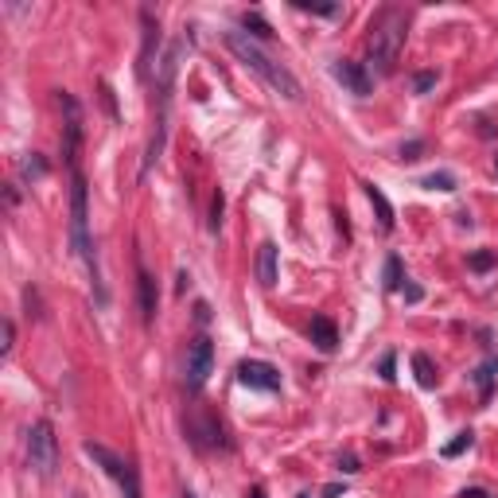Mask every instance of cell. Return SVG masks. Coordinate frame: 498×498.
<instances>
[{"label": "cell", "mask_w": 498, "mask_h": 498, "mask_svg": "<svg viewBox=\"0 0 498 498\" xmlns=\"http://www.w3.org/2000/svg\"><path fill=\"white\" fill-rule=\"evenodd\" d=\"M405 35H409V20H405V12L401 8L381 4V8L370 16L366 51H370V63L378 67V74H393L397 55H401V47H405Z\"/></svg>", "instance_id": "6da1fadb"}, {"label": "cell", "mask_w": 498, "mask_h": 498, "mask_svg": "<svg viewBox=\"0 0 498 498\" xmlns=\"http://www.w3.org/2000/svg\"><path fill=\"white\" fill-rule=\"evenodd\" d=\"M70 242H74V254L82 257L94 284V296L98 304H106V284H101V269H98V254H94V242H90V210H86V176L78 167L70 172Z\"/></svg>", "instance_id": "7a4b0ae2"}, {"label": "cell", "mask_w": 498, "mask_h": 498, "mask_svg": "<svg viewBox=\"0 0 498 498\" xmlns=\"http://www.w3.org/2000/svg\"><path fill=\"white\" fill-rule=\"evenodd\" d=\"M226 47L238 55V63H245L254 74H261V78L269 82V86L281 94V98H288V101H300V98H304V90H300V82H296L292 70L281 67L276 59H269V55L257 47V40H249L245 31H226Z\"/></svg>", "instance_id": "3957f363"}, {"label": "cell", "mask_w": 498, "mask_h": 498, "mask_svg": "<svg viewBox=\"0 0 498 498\" xmlns=\"http://www.w3.org/2000/svg\"><path fill=\"white\" fill-rule=\"evenodd\" d=\"M28 463L40 479H51L59 467V440H55L51 420H35L28 429Z\"/></svg>", "instance_id": "277c9868"}, {"label": "cell", "mask_w": 498, "mask_h": 498, "mask_svg": "<svg viewBox=\"0 0 498 498\" xmlns=\"http://www.w3.org/2000/svg\"><path fill=\"white\" fill-rule=\"evenodd\" d=\"M82 451H86V456L94 459V463H98V467L106 471L113 483H117L125 498H140V479H137V467H133L128 459L113 456L109 448H101V444H94V440H86V444H82Z\"/></svg>", "instance_id": "5b68a950"}, {"label": "cell", "mask_w": 498, "mask_h": 498, "mask_svg": "<svg viewBox=\"0 0 498 498\" xmlns=\"http://www.w3.org/2000/svg\"><path fill=\"white\" fill-rule=\"evenodd\" d=\"M55 101H59V109H63V160H67L70 172H74V167H78V148H82V109L67 90H59Z\"/></svg>", "instance_id": "8992f818"}, {"label": "cell", "mask_w": 498, "mask_h": 498, "mask_svg": "<svg viewBox=\"0 0 498 498\" xmlns=\"http://www.w3.org/2000/svg\"><path fill=\"white\" fill-rule=\"evenodd\" d=\"M210 370H215V342L206 339V335H199V339L187 347L183 385H187V390H203L206 378H210Z\"/></svg>", "instance_id": "52a82bcc"}, {"label": "cell", "mask_w": 498, "mask_h": 498, "mask_svg": "<svg viewBox=\"0 0 498 498\" xmlns=\"http://www.w3.org/2000/svg\"><path fill=\"white\" fill-rule=\"evenodd\" d=\"M331 74H335V82H342V86L351 90L354 98H370V94H374V78H370V70L362 67V63L335 59L331 63Z\"/></svg>", "instance_id": "ba28073f"}, {"label": "cell", "mask_w": 498, "mask_h": 498, "mask_svg": "<svg viewBox=\"0 0 498 498\" xmlns=\"http://www.w3.org/2000/svg\"><path fill=\"white\" fill-rule=\"evenodd\" d=\"M140 28H144V43H140L137 74L148 82V78H152V63H156V51H160V20L152 16V8H140Z\"/></svg>", "instance_id": "9c48e42d"}, {"label": "cell", "mask_w": 498, "mask_h": 498, "mask_svg": "<svg viewBox=\"0 0 498 498\" xmlns=\"http://www.w3.org/2000/svg\"><path fill=\"white\" fill-rule=\"evenodd\" d=\"M238 381H242V385H249V390L276 393V390H281V370H276V366H269V362L249 358V362H242V366H238Z\"/></svg>", "instance_id": "30bf717a"}, {"label": "cell", "mask_w": 498, "mask_h": 498, "mask_svg": "<svg viewBox=\"0 0 498 498\" xmlns=\"http://www.w3.org/2000/svg\"><path fill=\"white\" fill-rule=\"evenodd\" d=\"M257 281H261V288H273L281 281V249L273 242H261V249H257Z\"/></svg>", "instance_id": "8fae6325"}, {"label": "cell", "mask_w": 498, "mask_h": 498, "mask_svg": "<svg viewBox=\"0 0 498 498\" xmlns=\"http://www.w3.org/2000/svg\"><path fill=\"white\" fill-rule=\"evenodd\" d=\"M137 296H140V319L152 323V319H156V304H160V296H156V281H152V273H148L144 265L137 269Z\"/></svg>", "instance_id": "7c38bea8"}, {"label": "cell", "mask_w": 498, "mask_h": 498, "mask_svg": "<svg viewBox=\"0 0 498 498\" xmlns=\"http://www.w3.org/2000/svg\"><path fill=\"white\" fill-rule=\"evenodd\" d=\"M308 335H312V342H315V351L319 354H331L335 347H339V331H335V323L327 319V315H312Z\"/></svg>", "instance_id": "4fadbf2b"}, {"label": "cell", "mask_w": 498, "mask_h": 498, "mask_svg": "<svg viewBox=\"0 0 498 498\" xmlns=\"http://www.w3.org/2000/svg\"><path fill=\"white\" fill-rule=\"evenodd\" d=\"M366 199H370V206L378 210V226H381V234H390L393 230V206H390V199H385V191H381L378 183H366Z\"/></svg>", "instance_id": "5bb4252c"}, {"label": "cell", "mask_w": 498, "mask_h": 498, "mask_svg": "<svg viewBox=\"0 0 498 498\" xmlns=\"http://www.w3.org/2000/svg\"><path fill=\"white\" fill-rule=\"evenodd\" d=\"M43 176H47V160H43L40 152H31V156L20 160V179L24 183H40Z\"/></svg>", "instance_id": "9a60e30c"}, {"label": "cell", "mask_w": 498, "mask_h": 498, "mask_svg": "<svg viewBox=\"0 0 498 498\" xmlns=\"http://www.w3.org/2000/svg\"><path fill=\"white\" fill-rule=\"evenodd\" d=\"M242 28H245L249 40H273V28L265 24L261 12H242Z\"/></svg>", "instance_id": "2e32d148"}, {"label": "cell", "mask_w": 498, "mask_h": 498, "mask_svg": "<svg viewBox=\"0 0 498 498\" xmlns=\"http://www.w3.org/2000/svg\"><path fill=\"white\" fill-rule=\"evenodd\" d=\"M495 378H498V358H487L475 370V385H479V397H483V401H487L490 390H495Z\"/></svg>", "instance_id": "e0dca14e"}, {"label": "cell", "mask_w": 498, "mask_h": 498, "mask_svg": "<svg viewBox=\"0 0 498 498\" xmlns=\"http://www.w3.org/2000/svg\"><path fill=\"white\" fill-rule=\"evenodd\" d=\"M413 370H417V381L424 385V390H432V385H436V370H432V358H429V354H413Z\"/></svg>", "instance_id": "ac0fdd59"}, {"label": "cell", "mask_w": 498, "mask_h": 498, "mask_svg": "<svg viewBox=\"0 0 498 498\" xmlns=\"http://www.w3.org/2000/svg\"><path fill=\"white\" fill-rule=\"evenodd\" d=\"M471 444H475V432H471V429H467V432H456V440H448L440 456H444V459H456V456H463V451H467Z\"/></svg>", "instance_id": "d6986e66"}, {"label": "cell", "mask_w": 498, "mask_h": 498, "mask_svg": "<svg viewBox=\"0 0 498 498\" xmlns=\"http://www.w3.org/2000/svg\"><path fill=\"white\" fill-rule=\"evenodd\" d=\"M498 265V254H490V249H475V254L467 257V269L471 273H490Z\"/></svg>", "instance_id": "ffe728a7"}, {"label": "cell", "mask_w": 498, "mask_h": 498, "mask_svg": "<svg viewBox=\"0 0 498 498\" xmlns=\"http://www.w3.org/2000/svg\"><path fill=\"white\" fill-rule=\"evenodd\" d=\"M420 187H429V191H456V176L451 172H432V176L420 179Z\"/></svg>", "instance_id": "44dd1931"}, {"label": "cell", "mask_w": 498, "mask_h": 498, "mask_svg": "<svg viewBox=\"0 0 498 498\" xmlns=\"http://www.w3.org/2000/svg\"><path fill=\"white\" fill-rule=\"evenodd\" d=\"M401 284H405V273H401V257H385V288L397 292Z\"/></svg>", "instance_id": "7402d4cb"}, {"label": "cell", "mask_w": 498, "mask_h": 498, "mask_svg": "<svg viewBox=\"0 0 498 498\" xmlns=\"http://www.w3.org/2000/svg\"><path fill=\"white\" fill-rule=\"evenodd\" d=\"M436 86V70H417L413 74V94H429Z\"/></svg>", "instance_id": "603a6c76"}, {"label": "cell", "mask_w": 498, "mask_h": 498, "mask_svg": "<svg viewBox=\"0 0 498 498\" xmlns=\"http://www.w3.org/2000/svg\"><path fill=\"white\" fill-rule=\"evenodd\" d=\"M300 12H315V16H339V4H308V0H296Z\"/></svg>", "instance_id": "cb8c5ba5"}, {"label": "cell", "mask_w": 498, "mask_h": 498, "mask_svg": "<svg viewBox=\"0 0 498 498\" xmlns=\"http://www.w3.org/2000/svg\"><path fill=\"white\" fill-rule=\"evenodd\" d=\"M222 210H226V199H222V191H215V199H210V230L222 226Z\"/></svg>", "instance_id": "d4e9b609"}, {"label": "cell", "mask_w": 498, "mask_h": 498, "mask_svg": "<svg viewBox=\"0 0 498 498\" xmlns=\"http://www.w3.org/2000/svg\"><path fill=\"white\" fill-rule=\"evenodd\" d=\"M420 152H424V140H409V144H401V160H420Z\"/></svg>", "instance_id": "484cf974"}, {"label": "cell", "mask_w": 498, "mask_h": 498, "mask_svg": "<svg viewBox=\"0 0 498 498\" xmlns=\"http://www.w3.org/2000/svg\"><path fill=\"white\" fill-rule=\"evenodd\" d=\"M12 347H16V323L4 319V354H12Z\"/></svg>", "instance_id": "4316f807"}, {"label": "cell", "mask_w": 498, "mask_h": 498, "mask_svg": "<svg viewBox=\"0 0 498 498\" xmlns=\"http://www.w3.org/2000/svg\"><path fill=\"white\" fill-rule=\"evenodd\" d=\"M339 471H342V475H358L362 467H358V459H354V456H342L339 459Z\"/></svg>", "instance_id": "83f0119b"}, {"label": "cell", "mask_w": 498, "mask_h": 498, "mask_svg": "<svg viewBox=\"0 0 498 498\" xmlns=\"http://www.w3.org/2000/svg\"><path fill=\"white\" fill-rule=\"evenodd\" d=\"M405 300L420 304V300H424V288H420V284H405Z\"/></svg>", "instance_id": "f1b7e54d"}, {"label": "cell", "mask_w": 498, "mask_h": 498, "mask_svg": "<svg viewBox=\"0 0 498 498\" xmlns=\"http://www.w3.org/2000/svg\"><path fill=\"white\" fill-rule=\"evenodd\" d=\"M397 378V374H393V354H385V358H381V381H393Z\"/></svg>", "instance_id": "f546056e"}, {"label": "cell", "mask_w": 498, "mask_h": 498, "mask_svg": "<svg viewBox=\"0 0 498 498\" xmlns=\"http://www.w3.org/2000/svg\"><path fill=\"white\" fill-rule=\"evenodd\" d=\"M459 498H498V495H487V490H479V487H467V490H459Z\"/></svg>", "instance_id": "4dcf8cb0"}, {"label": "cell", "mask_w": 498, "mask_h": 498, "mask_svg": "<svg viewBox=\"0 0 498 498\" xmlns=\"http://www.w3.org/2000/svg\"><path fill=\"white\" fill-rule=\"evenodd\" d=\"M195 319L199 323H210V308H206V304H195Z\"/></svg>", "instance_id": "1f68e13d"}, {"label": "cell", "mask_w": 498, "mask_h": 498, "mask_svg": "<svg viewBox=\"0 0 498 498\" xmlns=\"http://www.w3.org/2000/svg\"><path fill=\"white\" fill-rule=\"evenodd\" d=\"M342 495V487H327V490H323V498H339Z\"/></svg>", "instance_id": "d6a6232c"}, {"label": "cell", "mask_w": 498, "mask_h": 498, "mask_svg": "<svg viewBox=\"0 0 498 498\" xmlns=\"http://www.w3.org/2000/svg\"><path fill=\"white\" fill-rule=\"evenodd\" d=\"M249 498H265V490H257V487H254V490H249Z\"/></svg>", "instance_id": "836d02e7"}, {"label": "cell", "mask_w": 498, "mask_h": 498, "mask_svg": "<svg viewBox=\"0 0 498 498\" xmlns=\"http://www.w3.org/2000/svg\"><path fill=\"white\" fill-rule=\"evenodd\" d=\"M183 498H195V495H191V490H187V495H183Z\"/></svg>", "instance_id": "e575fe53"}, {"label": "cell", "mask_w": 498, "mask_h": 498, "mask_svg": "<svg viewBox=\"0 0 498 498\" xmlns=\"http://www.w3.org/2000/svg\"><path fill=\"white\" fill-rule=\"evenodd\" d=\"M495 172H498V156H495Z\"/></svg>", "instance_id": "d590c367"}, {"label": "cell", "mask_w": 498, "mask_h": 498, "mask_svg": "<svg viewBox=\"0 0 498 498\" xmlns=\"http://www.w3.org/2000/svg\"><path fill=\"white\" fill-rule=\"evenodd\" d=\"M300 498H312V495H300Z\"/></svg>", "instance_id": "8d00e7d4"}, {"label": "cell", "mask_w": 498, "mask_h": 498, "mask_svg": "<svg viewBox=\"0 0 498 498\" xmlns=\"http://www.w3.org/2000/svg\"><path fill=\"white\" fill-rule=\"evenodd\" d=\"M74 498H82V495H74Z\"/></svg>", "instance_id": "74e56055"}]
</instances>
